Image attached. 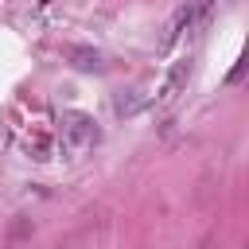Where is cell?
Returning a JSON list of instances; mask_svg holds the SVG:
<instances>
[{
    "mask_svg": "<svg viewBox=\"0 0 249 249\" xmlns=\"http://www.w3.org/2000/svg\"><path fill=\"white\" fill-rule=\"evenodd\" d=\"M187 78H191V62L183 58V62H175V66L167 70V78H163V86H160V97H156V101H160V105H171V101L187 89Z\"/></svg>",
    "mask_w": 249,
    "mask_h": 249,
    "instance_id": "obj_2",
    "label": "cell"
},
{
    "mask_svg": "<svg viewBox=\"0 0 249 249\" xmlns=\"http://www.w3.org/2000/svg\"><path fill=\"white\" fill-rule=\"evenodd\" d=\"M58 140H62V152H66V156H82L86 148L97 144V124H93V117H86V113H66V117H62V128H58Z\"/></svg>",
    "mask_w": 249,
    "mask_h": 249,
    "instance_id": "obj_1",
    "label": "cell"
},
{
    "mask_svg": "<svg viewBox=\"0 0 249 249\" xmlns=\"http://www.w3.org/2000/svg\"><path fill=\"white\" fill-rule=\"evenodd\" d=\"M39 4H51V0H39Z\"/></svg>",
    "mask_w": 249,
    "mask_h": 249,
    "instance_id": "obj_4",
    "label": "cell"
},
{
    "mask_svg": "<svg viewBox=\"0 0 249 249\" xmlns=\"http://www.w3.org/2000/svg\"><path fill=\"white\" fill-rule=\"evenodd\" d=\"M66 58H70L78 70H101V54H97L93 47H70Z\"/></svg>",
    "mask_w": 249,
    "mask_h": 249,
    "instance_id": "obj_3",
    "label": "cell"
}]
</instances>
